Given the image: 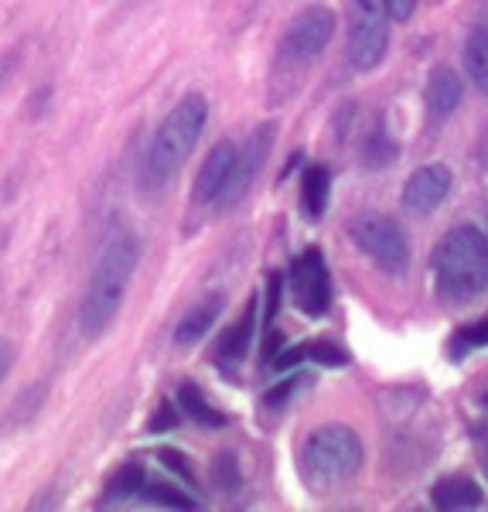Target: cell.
Instances as JSON below:
<instances>
[{"instance_id":"obj_1","label":"cell","mask_w":488,"mask_h":512,"mask_svg":"<svg viewBox=\"0 0 488 512\" xmlns=\"http://www.w3.org/2000/svg\"><path fill=\"white\" fill-rule=\"evenodd\" d=\"M140 253H144V243H140L134 229H117L103 243L79 304V332L86 342L103 338L113 321H117L123 297H127V287L140 263Z\"/></svg>"},{"instance_id":"obj_2","label":"cell","mask_w":488,"mask_h":512,"mask_svg":"<svg viewBox=\"0 0 488 512\" xmlns=\"http://www.w3.org/2000/svg\"><path fill=\"white\" fill-rule=\"evenodd\" d=\"M205 123H209V99L202 93H188L171 106V113L161 120V127L154 130L151 144H147L144 161H140V192L157 195L161 188H168V181L192 158Z\"/></svg>"},{"instance_id":"obj_3","label":"cell","mask_w":488,"mask_h":512,"mask_svg":"<svg viewBox=\"0 0 488 512\" xmlns=\"http://www.w3.org/2000/svg\"><path fill=\"white\" fill-rule=\"evenodd\" d=\"M434 280L441 301L461 304L488 287V239L475 226H458L434 253Z\"/></svg>"},{"instance_id":"obj_4","label":"cell","mask_w":488,"mask_h":512,"mask_svg":"<svg viewBox=\"0 0 488 512\" xmlns=\"http://www.w3.org/2000/svg\"><path fill=\"white\" fill-rule=\"evenodd\" d=\"M362 461H366V451L352 427H318L301 451V475L311 489L325 492L359 475Z\"/></svg>"},{"instance_id":"obj_5","label":"cell","mask_w":488,"mask_h":512,"mask_svg":"<svg viewBox=\"0 0 488 512\" xmlns=\"http://www.w3.org/2000/svg\"><path fill=\"white\" fill-rule=\"evenodd\" d=\"M335 35V11L328 7H308L287 24L284 38L277 45L280 69H304L308 62L325 52V45Z\"/></svg>"},{"instance_id":"obj_6","label":"cell","mask_w":488,"mask_h":512,"mask_svg":"<svg viewBox=\"0 0 488 512\" xmlns=\"http://www.w3.org/2000/svg\"><path fill=\"white\" fill-rule=\"evenodd\" d=\"M352 243L376 263L379 270L400 277L410 267V243L407 233L386 216H359L349 226Z\"/></svg>"},{"instance_id":"obj_7","label":"cell","mask_w":488,"mask_h":512,"mask_svg":"<svg viewBox=\"0 0 488 512\" xmlns=\"http://www.w3.org/2000/svg\"><path fill=\"white\" fill-rule=\"evenodd\" d=\"M274 137H277V123L267 120V123H260V127H256L253 134L236 147L233 171H229V178H226V185H222L219 198L212 202L215 209L229 212V209H236V205L243 202L246 195H250V188L256 185V178H260L263 164H267V158H270Z\"/></svg>"},{"instance_id":"obj_8","label":"cell","mask_w":488,"mask_h":512,"mask_svg":"<svg viewBox=\"0 0 488 512\" xmlns=\"http://www.w3.org/2000/svg\"><path fill=\"white\" fill-rule=\"evenodd\" d=\"M390 52V18L386 11L349 7V62L359 72H372Z\"/></svg>"},{"instance_id":"obj_9","label":"cell","mask_w":488,"mask_h":512,"mask_svg":"<svg viewBox=\"0 0 488 512\" xmlns=\"http://www.w3.org/2000/svg\"><path fill=\"white\" fill-rule=\"evenodd\" d=\"M291 291H294V301L304 315L318 318L328 311L332 304V274H328V263L321 250H304L301 256L294 260L291 267Z\"/></svg>"},{"instance_id":"obj_10","label":"cell","mask_w":488,"mask_h":512,"mask_svg":"<svg viewBox=\"0 0 488 512\" xmlns=\"http://www.w3.org/2000/svg\"><path fill=\"white\" fill-rule=\"evenodd\" d=\"M451 192V171L444 164H424L403 185V209L413 216H430Z\"/></svg>"},{"instance_id":"obj_11","label":"cell","mask_w":488,"mask_h":512,"mask_svg":"<svg viewBox=\"0 0 488 512\" xmlns=\"http://www.w3.org/2000/svg\"><path fill=\"white\" fill-rule=\"evenodd\" d=\"M233 161H236V144L233 140H219L209 154H205L202 168L195 175V188H192V202L195 205H212L219 198L222 185H226L229 171H233Z\"/></svg>"},{"instance_id":"obj_12","label":"cell","mask_w":488,"mask_h":512,"mask_svg":"<svg viewBox=\"0 0 488 512\" xmlns=\"http://www.w3.org/2000/svg\"><path fill=\"white\" fill-rule=\"evenodd\" d=\"M424 103H427V113L434 120H448L454 110L461 106V79L458 72L448 69V65H437L427 79V89H424Z\"/></svg>"},{"instance_id":"obj_13","label":"cell","mask_w":488,"mask_h":512,"mask_svg":"<svg viewBox=\"0 0 488 512\" xmlns=\"http://www.w3.org/2000/svg\"><path fill=\"white\" fill-rule=\"evenodd\" d=\"M256 311H260V301L253 297L243 315L236 318V325L219 338V345H215L219 366H239V362L246 359V352H250V345H253V332H256Z\"/></svg>"},{"instance_id":"obj_14","label":"cell","mask_w":488,"mask_h":512,"mask_svg":"<svg viewBox=\"0 0 488 512\" xmlns=\"http://www.w3.org/2000/svg\"><path fill=\"white\" fill-rule=\"evenodd\" d=\"M219 315H222V294L202 297V301L192 304V311H188V315L175 325V342L178 345H195L202 335H209V328L219 321Z\"/></svg>"},{"instance_id":"obj_15","label":"cell","mask_w":488,"mask_h":512,"mask_svg":"<svg viewBox=\"0 0 488 512\" xmlns=\"http://www.w3.org/2000/svg\"><path fill=\"white\" fill-rule=\"evenodd\" d=\"M434 506L448 509V512L475 509V506H482V489H478L475 478L448 475V478H441V482L434 485Z\"/></svg>"},{"instance_id":"obj_16","label":"cell","mask_w":488,"mask_h":512,"mask_svg":"<svg viewBox=\"0 0 488 512\" xmlns=\"http://www.w3.org/2000/svg\"><path fill=\"white\" fill-rule=\"evenodd\" d=\"M328 195H332V171L325 164H311L304 168L301 181V209L311 222H318L328 209Z\"/></svg>"},{"instance_id":"obj_17","label":"cell","mask_w":488,"mask_h":512,"mask_svg":"<svg viewBox=\"0 0 488 512\" xmlns=\"http://www.w3.org/2000/svg\"><path fill=\"white\" fill-rule=\"evenodd\" d=\"M175 403L195 420L198 427H209V431H219V427H226V417H222L219 410L212 407V400L202 390H198L195 383H181Z\"/></svg>"},{"instance_id":"obj_18","label":"cell","mask_w":488,"mask_h":512,"mask_svg":"<svg viewBox=\"0 0 488 512\" xmlns=\"http://www.w3.org/2000/svg\"><path fill=\"white\" fill-rule=\"evenodd\" d=\"M147 485V468L137 465V461H130V465H123L117 475L106 482V495L103 502L106 506H113V502H127V499H140V492H144Z\"/></svg>"},{"instance_id":"obj_19","label":"cell","mask_w":488,"mask_h":512,"mask_svg":"<svg viewBox=\"0 0 488 512\" xmlns=\"http://www.w3.org/2000/svg\"><path fill=\"white\" fill-rule=\"evenodd\" d=\"M140 499L154 502V506H164V509H198V499H192L185 489H178L175 478H171V482H151V478H147Z\"/></svg>"},{"instance_id":"obj_20","label":"cell","mask_w":488,"mask_h":512,"mask_svg":"<svg viewBox=\"0 0 488 512\" xmlns=\"http://www.w3.org/2000/svg\"><path fill=\"white\" fill-rule=\"evenodd\" d=\"M465 62H468V72L475 79V86L488 93V28L475 31L468 38V48H465Z\"/></svg>"},{"instance_id":"obj_21","label":"cell","mask_w":488,"mask_h":512,"mask_svg":"<svg viewBox=\"0 0 488 512\" xmlns=\"http://www.w3.org/2000/svg\"><path fill=\"white\" fill-rule=\"evenodd\" d=\"M154 458L161 461L164 472H171V478H178L181 485H195V468H192V461H188V454H181L175 448H161V451H154Z\"/></svg>"},{"instance_id":"obj_22","label":"cell","mask_w":488,"mask_h":512,"mask_svg":"<svg viewBox=\"0 0 488 512\" xmlns=\"http://www.w3.org/2000/svg\"><path fill=\"white\" fill-rule=\"evenodd\" d=\"M212 482H215V489H222V492L239 489L243 475H239V461L233 458V454H219V458L212 461Z\"/></svg>"},{"instance_id":"obj_23","label":"cell","mask_w":488,"mask_h":512,"mask_svg":"<svg viewBox=\"0 0 488 512\" xmlns=\"http://www.w3.org/2000/svg\"><path fill=\"white\" fill-rule=\"evenodd\" d=\"M301 352H304V359L321 362V366H345V362H349V352L332 342H308V345H301Z\"/></svg>"},{"instance_id":"obj_24","label":"cell","mask_w":488,"mask_h":512,"mask_svg":"<svg viewBox=\"0 0 488 512\" xmlns=\"http://www.w3.org/2000/svg\"><path fill=\"white\" fill-rule=\"evenodd\" d=\"M478 345H488V318L475 321V325H468V328H461V332L454 335L451 349H454V355H465L468 349H478Z\"/></svg>"},{"instance_id":"obj_25","label":"cell","mask_w":488,"mask_h":512,"mask_svg":"<svg viewBox=\"0 0 488 512\" xmlns=\"http://www.w3.org/2000/svg\"><path fill=\"white\" fill-rule=\"evenodd\" d=\"M178 427V403L161 400L154 410V417L147 420V434H171Z\"/></svg>"},{"instance_id":"obj_26","label":"cell","mask_w":488,"mask_h":512,"mask_svg":"<svg viewBox=\"0 0 488 512\" xmlns=\"http://www.w3.org/2000/svg\"><path fill=\"white\" fill-rule=\"evenodd\" d=\"M396 154V147L390 144V140L383 137V130H376L369 140V147H366V161H369V168H379V164H386Z\"/></svg>"},{"instance_id":"obj_27","label":"cell","mask_w":488,"mask_h":512,"mask_svg":"<svg viewBox=\"0 0 488 512\" xmlns=\"http://www.w3.org/2000/svg\"><path fill=\"white\" fill-rule=\"evenodd\" d=\"M280 297H284V277H280V274H270V280H267V311H263L267 325H270V321H274V315H277Z\"/></svg>"},{"instance_id":"obj_28","label":"cell","mask_w":488,"mask_h":512,"mask_svg":"<svg viewBox=\"0 0 488 512\" xmlns=\"http://www.w3.org/2000/svg\"><path fill=\"white\" fill-rule=\"evenodd\" d=\"M383 11L390 21H407L417 11V0H383Z\"/></svg>"},{"instance_id":"obj_29","label":"cell","mask_w":488,"mask_h":512,"mask_svg":"<svg viewBox=\"0 0 488 512\" xmlns=\"http://www.w3.org/2000/svg\"><path fill=\"white\" fill-rule=\"evenodd\" d=\"M280 349H284V335H280V332H267V342H263V362L274 359Z\"/></svg>"},{"instance_id":"obj_30","label":"cell","mask_w":488,"mask_h":512,"mask_svg":"<svg viewBox=\"0 0 488 512\" xmlns=\"http://www.w3.org/2000/svg\"><path fill=\"white\" fill-rule=\"evenodd\" d=\"M11 366H14V345L0 338V379L11 373Z\"/></svg>"},{"instance_id":"obj_31","label":"cell","mask_w":488,"mask_h":512,"mask_svg":"<svg viewBox=\"0 0 488 512\" xmlns=\"http://www.w3.org/2000/svg\"><path fill=\"white\" fill-rule=\"evenodd\" d=\"M349 7H369V11H383V0H349Z\"/></svg>"},{"instance_id":"obj_32","label":"cell","mask_w":488,"mask_h":512,"mask_svg":"<svg viewBox=\"0 0 488 512\" xmlns=\"http://www.w3.org/2000/svg\"><path fill=\"white\" fill-rule=\"evenodd\" d=\"M485 239H488V236H485Z\"/></svg>"}]
</instances>
